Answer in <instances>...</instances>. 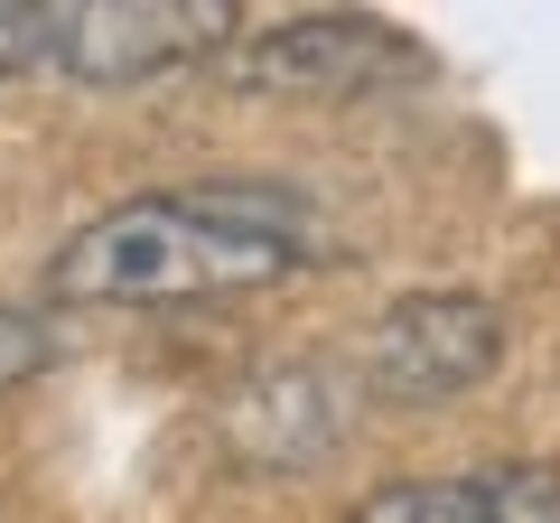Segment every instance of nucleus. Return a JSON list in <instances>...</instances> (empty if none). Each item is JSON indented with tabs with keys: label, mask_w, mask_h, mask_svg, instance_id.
I'll return each mask as SVG.
<instances>
[{
	"label": "nucleus",
	"mask_w": 560,
	"mask_h": 523,
	"mask_svg": "<svg viewBox=\"0 0 560 523\" xmlns=\"http://www.w3.org/2000/svg\"><path fill=\"white\" fill-rule=\"evenodd\" d=\"M327 262V224L300 187L271 178H197L160 197H121L47 253L57 309H160V300H224L271 290Z\"/></svg>",
	"instance_id": "nucleus-1"
},
{
	"label": "nucleus",
	"mask_w": 560,
	"mask_h": 523,
	"mask_svg": "<svg viewBox=\"0 0 560 523\" xmlns=\"http://www.w3.org/2000/svg\"><path fill=\"white\" fill-rule=\"evenodd\" d=\"M243 10L224 0H75L47 10V66L75 84H150L197 57H234Z\"/></svg>",
	"instance_id": "nucleus-2"
},
{
	"label": "nucleus",
	"mask_w": 560,
	"mask_h": 523,
	"mask_svg": "<svg viewBox=\"0 0 560 523\" xmlns=\"http://www.w3.org/2000/svg\"><path fill=\"white\" fill-rule=\"evenodd\" d=\"M495 356H504L495 300H477V290H411L364 337V383H374V403L420 411V403H448V393L486 383Z\"/></svg>",
	"instance_id": "nucleus-3"
},
{
	"label": "nucleus",
	"mask_w": 560,
	"mask_h": 523,
	"mask_svg": "<svg viewBox=\"0 0 560 523\" xmlns=\"http://www.w3.org/2000/svg\"><path fill=\"white\" fill-rule=\"evenodd\" d=\"M411 66H420V47L393 20H364V10H308V20H280L234 47V84L300 94V103H346L383 75H411Z\"/></svg>",
	"instance_id": "nucleus-4"
},
{
	"label": "nucleus",
	"mask_w": 560,
	"mask_h": 523,
	"mask_svg": "<svg viewBox=\"0 0 560 523\" xmlns=\"http://www.w3.org/2000/svg\"><path fill=\"white\" fill-rule=\"evenodd\" d=\"M346 523H560V467H458V477H393L346 504Z\"/></svg>",
	"instance_id": "nucleus-5"
},
{
	"label": "nucleus",
	"mask_w": 560,
	"mask_h": 523,
	"mask_svg": "<svg viewBox=\"0 0 560 523\" xmlns=\"http://www.w3.org/2000/svg\"><path fill=\"white\" fill-rule=\"evenodd\" d=\"M47 57V10H28V0H0V84L20 75V66Z\"/></svg>",
	"instance_id": "nucleus-6"
}]
</instances>
